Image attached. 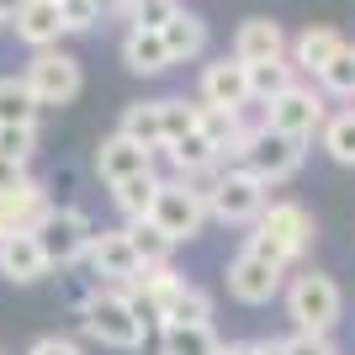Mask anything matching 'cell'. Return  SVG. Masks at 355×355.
Segmentation results:
<instances>
[{"label":"cell","instance_id":"19","mask_svg":"<svg viewBox=\"0 0 355 355\" xmlns=\"http://www.w3.org/2000/svg\"><path fill=\"white\" fill-rule=\"evenodd\" d=\"M159 154L170 159L175 180H202V175H218V170H223L218 148H212L202 133H186V138H175V144H164Z\"/></svg>","mask_w":355,"mask_h":355},{"label":"cell","instance_id":"42","mask_svg":"<svg viewBox=\"0 0 355 355\" xmlns=\"http://www.w3.org/2000/svg\"><path fill=\"white\" fill-rule=\"evenodd\" d=\"M0 27H6V21H0Z\"/></svg>","mask_w":355,"mask_h":355},{"label":"cell","instance_id":"17","mask_svg":"<svg viewBox=\"0 0 355 355\" xmlns=\"http://www.w3.org/2000/svg\"><path fill=\"white\" fill-rule=\"evenodd\" d=\"M48 186L43 180H27L21 191H0V239L11 234H37V223L48 218Z\"/></svg>","mask_w":355,"mask_h":355},{"label":"cell","instance_id":"7","mask_svg":"<svg viewBox=\"0 0 355 355\" xmlns=\"http://www.w3.org/2000/svg\"><path fill=\"white\" fill-rule=\"evenodd\" d=\"M286 292V266H276L270 254L239 244V254L228 260V297L244 308H270Z\"/></svg>","mask_w":355,"mask_h":355},{"label":"cell","instance_id":"9","mask_svg":"<svg viewBox=\"0 0 355 355\" xmlns=\"http://www.w3.org/2000/svg\"><path fill=\"white\" fill-rule=\"evenodd\" d=\"M37 239H43V250H48V260H53V270H69V266H80L85 260V250H90V239H96V223L85 218L80 207H48V218L37 223Z\"/></svg>","mask_w":355,"mask_h":355},{"label":"cell","instance_id":"35","mask_svg":"<svg viewBox=\"0 0 355 355\" xmlns=\"http://www.w3.org/2000/svg\"><path fill=\"white\" fill-rule=\"evenodd\" d=\"M0 154L32 164V154H37V128H0Z\"/></svg>","mask_w":355,"mask_h":355},{"label":"cell","instance_id":"13","mask_svg":"<svg viewBox=\"0 0 355 355\" xmlns=\"http://www.w3.org/2000/svg\"><path fill=\"white\" fill-rule=\"evenodd\" d=\"M148 170H154V148L133 144L128 133H106L96 144V175H101V186H122V180L148 175Z\"/></svg>","mask_w":355,"mask_h":355},{"label":"cell","instance_id":"22","mask_svg":"<svg viewBox=\"0 0 355 355\" xmlns=\"http://www.w3.org/2000/svg\"><path fill=\"white\" fill-rule=\"evenodd\" d=\"M212 292L207 286H196V282H180L175 292H170V302L159 308V329L164 324H212Z\"/></svg>","mask_w":355,"mask_h":355},{"label":"cell","instance_id":"5","mask_svg":"<svg viewBox=\"0 0 355 355\" xmlns=\"http://www.w3.org/2000/svg\"><path fill=\"white\" fill-rule=\"evenodd\" d=\"M260 112H266V128L313 144V138L324 133V122H329V96L318 85H308V80H297L292 90H282V96L270 106H260Z\"/></svg>","mask_w":355,"mask_h":355},{"label":"cell","instance_id":"11","mask_svg":"<svg viewBox=\"0 0 355 355\" xmlns=\"http://www.w3.org/2000/svg\"><path fill=\"white\" fill-rule=\"evenodd\" d=\"M85 266L96 282L106 286H128L138 276V250H133V234H128V223L122 228H96V239H90L85 250Z\"/></svg>","mask_w":355,"mask_h":355},{"label":"cell","instance_id":"36","mask_svg":"<svg viewBox=\"0 0 355 355\" xmlns=\"http://www.w3.org/2000/svg\"><path fill=\"white\" fill-rule=\"evenodd\" d=\"M286 355H340V345H334V334H286Z\"/></svg>","mask_w":355,"mask_h":355},{"label":"cell","instance_id":"3","mask_svg":"<svg viewBox=\"0 0 355 355\" xmlns=\"http://www.w3.org/2000/svg\"><path fill=\"white\" fill-rule=\"evenodd\" d=\"M244 244L270 254L276 266H297V260L313 250V212L302 207V202H270V207L260 212V223L244 234Z\"/></svg>","mask_w":355,"mask_h":355},{"label":"cell","instance_id":"4","mask_svg":"<svg viewBox=\"0 0 355 355\" xmlns=\"http://www.w3.org/2000/svg\"><path fill=\"white\" fill-rule=\"evenodd\" d=\"M266 207H270V186H266V180L254 175V170H244V164H223L218 186H212V196H207V212H212V223L254 228Z\"/></svg>","mask_w":355,"mask_h":355},{"label":"cell","instance_id":"25","mask_svg":"<svg viewBox=\"0 0 355 355\" xmlns=\"http://www.w3.org/2000/svg\"><path fill=\"white\" fill-rule=\"evenodd\" d=\"M223 340L212 324H164L159 329V355H218Z\"/></svg>","mask_w":355,"mask_h":355},{"label":"cell","instance_id":"18","mask_svg":"<svg viewBox=\"0 0 355 355\" xmlns=\"http://www.w3.org/2000/svg\"><path fill=\"white\" fill-rule=\"evenodd\" d=\"M340 48H345L340 27H302V32L292 37V48H286V59H292L297 74H313V80H318V69H324Z\"/></svg>","mask_w":355,"mask_h":355},{"label":"cell","instance_id":"38","mask_svg":"<svg viewBox=\"0 0 355 355\" xmlns=\"http://www.w3.org/2000/svg\"><path fill=\"white\" fill-rule=\"evenodd\" d=\"M27 355H85V350H80L69 334H43V340H32Z\"/></svg>","mask_w":355,"mask_h":355},{"label":"cell","instance_id":"2","mask_svg":"<svg viewBox=\"0 0 355 355\" xmlns=\"http://www.w3.org/2000/svg\"><path fill=\"white\" fill-rule=\"evenodd\" d=\"M286 318H292V329H302V334H334L345 318V292L340 282L329 276V270H297V276H286Z\"/></svg>","mask_w":355,"mask_h":355},{"label":"cell","instance_id":"6","mask_svg":"<svg viewBox=\"0 0 355 355\" xmlns=\"http://www.w3.org/2000/svg\"><path fill=\"white\" fill-rule=\"evenodd\" d=\"M21 80H27V90L37 96V106H69L80 90H85V69H80V59L74 53H64V48H43V53H32L27 69H21Z\"/></svg>","mask_w":355,"mask_h":355},{"label":"cell","instance_id":"12","mask_svg":"<svg viewBox=\"0 0 355 355\" xmlns=\"http://www.w3.org/2000/svg\"><path fill=\"white\" fill-rule=\"evenodd\" d=\"M202 106H223V112H250V64H239L234 53H223L202 69Z\"/></svg>","mask_w":355,"mask_h":355},{"label":"cell","instance_id":"33","mask_svg":"<svg viewBox=\"0 0 355 355\" xmlns=\"http://www.w3.org/2000/svg\"><path fill=\"white\" fill-rule=\"evenodd\" d=\"M170 16H180V0H133L122 21H128V27H144V32H164Z\"/></svg>","mask_w":355,"mask_h":355},{"label":"cell","instance_id":"20","mask_svg":"<svg viewBox=\"0 0 355 355\" xmlns=\"http://www.w3.org/2000/svg\"><path fill=\"white\" fill-rule=\"evenodd\" d=\"M159 37H164V48H170V59H175V64H196L202 53H207V21H202L196 11H186V6H180V16L164 21Z\"/></svg>","mask_w":355,"mask_h":355},{"label":"cell","instance_id":"16","mask_svg":"<svg viewBox=\"0 0 355 355\" xmlns=\"http://www.w3.org/2000/svg\"><path fill=\"white\" fill-rule=\"evenodd\" d=\"M286 48H292V37H286V27L270 21V16H250V21H239V32H234V59L239 64L286 59Z\"/></svg>","mask_w":355,"mask_h":355},{"label":"cell","instance_id":"14","mask_svg":"<svg viewBox=\"0 0 355 355\" xmlns=\"http://www.w3.org/2000/svg\"><path fill=\"white\" fill-rule=\"evenodd\" d=\"M16 32V43H27L32 53H43V48H59V37H69L59 16V0H21V11L6 21Z\"/></svg>","mask_w":355,"mask_h":355},{"label":"cell","instance_id":"28","mask_svg":"<svg viewBox=\"0 0 355 355\" xmlns=\"http://www.w3.org/2000/svg\"><path fill=\"white\" fill-rule=\"evenodd\" d=\"M318 144H324V154H329L334 164L355 170V106H345V112H329L324 133H318Z\"/></svg>","mask_w":355,"mask_h":355},{"label":"cell","instance_id":"29","mask_svg":"<svg viewBox=\"0 0 355 355\" xmlns=\"http://www.w3.org/2000/svg\"><path fill=\"white\" fill-rule=\"evenodd\" d=\"M128 234H133V250H138V266H164V260H170V254L180 250L175 239L170 234H159V228H154V223H128Z\"/></svg>","mask_w":355,"mask_h":355},{"label":"cell","instance_id":"15","mask_svg":"<svg viewBox=\"0 0 355 355\" xmlns=\"http://www.w3.org/2000/svg\"><path fill=\"white\" fill-rule=\"evenodd\" d=\"M0 276H6L11 286H32V282H43V276H53V260H48L43 239L37 234L0 239Z\"/></svg>","mask_w":355,"mask_h":355},{"label":"cell","instance_id":"27","mask_svg":"<svg viewBox=\"0 0 355 355\" xmlns=\"http://www.w3.org/2000/svg\"><path fill=\"white\" fill-rule=\"evenodd\" d=\"M297 85V69L292 59H270V64H250V101L254 106H270L282 90Z\"/></svg>","mask_w":355,"mask_h":355},{"label":"cell","instance_id":"34","mask_svg":"<svg viewBox=\"0 0 355 355\" xmlns=\"http://www.w3.org/2000/svg\"><path fill=\"white\" fill-rule=\"evenodd\" d=\"M59 16L69 32H90L106 21V0H59Z\"/></svg>","mask_w":355,"mask_h":355},{"label":"cell","instance_id":"40","mask_svg":"<svg viewBox=\"0 0 355 355\" xmlns=\"http://www.w3.org/2000/svg\"><path fill=\"white\" fill-rule=\"evenodd\" d=\"M260 345V355H286V340H254Z\"/></svg>","mask_w":355,"mask_h":355},{"label":"cell","instance_id":"30","mask_svg":"<svg viewBox=\"0 0 355 355\" xmlns=\"http://www.w3.org/2000/svg\"><path fill=\"white\" fill-rule=\"evenodd\" d=\"M318 90H324V96H345V101L355 96V43H345L340 53L318 69Z\"/></svg>","mask_w":355,"mask_h":355},{"label":"cell","instance_id":"41","mask_svg":"<svg viewBox=\"0 0 355 355\" xmlns=\"http://www.w3.org/2000/svg\"><path fill=\"white\" fill-rule=\"evenodd\" d=\"M16 11H21V0H0V21H11Z\"/></svg>","mask_w":355,"mask_h":355},{"label":"cell","instance_id":"39","mask_svg":"<svg viewBox=\"0 0 355 355\" xmlns=\"http://www.w3.org/2000/svg\"><path fill=\"white\" fill-rule=\"evenodd\" d=\"M218 355H260V345H254V340H234V345H223Z\"/></svg>","mask_w":355,"mask_h":355},{"label":"cell","instance_id":"10","mask_svg":"<svg viewBox=\"0 0 355 355\" xmlns=\"http://www.w3.org/2000/svg\"><path fill=\"white\" fill-rule=\"evenodd\" d=\"M302 159H308V144H302V138H286V133H276V128H260L254 144H250V154H244V170H254L266 186H282V180H292L297 170H302Z\"/></svg>","mask_w":355,"mask_h":355},{"label":"cell","instance_id":"32","mask_svg":"<svg viewBox=\"0 0 355 355\" xmlns=\"http://www.w3.org/2000/svg\"><path fill=\"white\" fill-rule=\"evenodd\" d=\"M239 117H244V112H223V106H202V112H196V133L218 148V159H223V148H228V138H234Z\"/></svg>","mask_w":355,"mask_h":355},{"label":"cell","instance_id":"23","mask_svg":"<svg viewBox=\"0 0 355 355\" xmlns=\"http://www.w3.org/2000/svg\"><path fill=\"white\" fill-rule=\"evenodd\" d=\"M159 186H164L159 170H148V175H133V180H122V186H112V207L122 212V223H144L148 212H154Z\"/></svg>","mask_w":355,"mask_h":355},{"label":"cell","instance_id":"24","mask_svg":"<svg viewBox=\"0 0 355 355\" xmlns=\"http://www.w3.org/2000/svg\"><path fill=\"white\" fill-rule=\"evenodd\" d=\"M37 117H43V106L27 90V80L0 74V128H37Z\"/></svg>","mask_w":355,"mask_h":355},{"label":"cell","instance_id":"37","mask_svg":"<svg viewBox=\"0 0 355 355\" xmlns=\"http://www.w3.org/2000/svg\"><path fill=\"white\" fill-rule=\"evenodd\" d=\"M27 180H32L27 159H6V154H0V191H21Z\"/></svg>","mask_w":355,"mask_h":355},{"label":"cell","instance_id":"1","mask_svg":"<svg viewBox=\"0 0 355 355\" xmlns=\"http://www.w3.org/2000/svg\"><path fill=\"white\" fill-rule=\"evenodd\" d=\"M80 329L106 350H144L148 340V318L133 308L122 286H96L80 297Z\"/></svg>","mask_w":355,"mask_h":355},{"label":"cell","instance_id":"31","mask_svg":"<svg viewBox=\"0 0 355 355\" xmlns=\"http://www.w3.org/2000/svg\"><path fill=\"white\" fill-rule=\"evenodd\" d=\"M196 112L202 101H186V96H159V117H164V144L196 133Z\"/></svg>","mask_w":355,"mask_h":355},{"label":"cell","instance_id":"21","mask_svg":"<svg viewBox=\"0 0 355 355\" xmlns=\"http://www.w3.org/2000/svg\"><path fill=\"white\" fill-rule=\"evenodd\" d=\"M122 64H128L133 74H164V69H175L164 37H159V32H144V27H128V37H122Z\"/></svg>","mask_w":355,"mask_h":355},{"label":"cell","instance_id":"8","mask_svg":"<svg viewBox=\"0 0 355 355\" xmlns=\"http://www.w3.org/2000/svg\"><path fill=\"white\" fill-rule=\"evenodd\" d=\"M148 223H154L159 234H170L175 244H191V239L212 223V212H207V196L191 191L186 180H164L159 196H154V212H148Z\"/></svg>","mask_w":355,"mask_h":355},{"label":"cell","instance_id":"26","mask_svg":"<svg viewBox=\"0 0 355 355\" xmlns=\"http://www.w3.org/2000/svg\"><path fill=\"white\" fill-rule=\"evenodd\" d=\"M117 133H128L133 144H144V148H154V154H159V148H164V117H159V101H133L128 112H122Z\"/></svg>","mask_w":355,"mask_h":355}]
</instances>
